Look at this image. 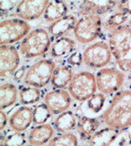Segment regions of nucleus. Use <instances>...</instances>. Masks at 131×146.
Here are the masks:
<instances>
[{"mask_svg":"<svg viewBox=\"0 0 131 146\" xmlns=\"http://www.w3.org/2000/svg\"><path fill=\"white\" fill-rule=\"evenodd\" d=\"M41 97L39 88L33 86H24L19 91V99L22 104L29 106L37 103Z\"/></svg>","mask_w":131,"mask_h":146,"instance_id":"obj_25","label":"nucleus"},{"mask_svg":"<svg viewBox=\"0 0 131 146\" xmlns=\"http://www.w3.org/2000/svg\"><path fill=\"white\" fill-rule=\"evenodd\" d=\"M97 91L96 76L89 71L75 74L68 86V92L74 100L81 103L87 102Z\"/></svg>","mask_w":131,"mask_h":146,"instance_id":"obj_4","label":"nucleus"},{"mask_svg":"<svg viewBox=\"0 0 131 146\" xmlns=\"http://www.w3.org/2000/svg\"><path fill=\"white\" fill-rule=\"evenodd\" d=\"M112 53L108 44L99 41L85 49L83 52V62L90 68H104L111 61Z\"/></svg>","mask_w":131,"mask_h":146,"instance_id":"obj_8","label":"nucleus"},{"mask_svg":"<svg viewBox=\"0 0 131 146\" xmlns=\"http://www.w3.org/2000/svg\"><path fill=\"white\" fill-rule=\"evenodd\" d=\"M51 112L45 103L37 104L33 108V122L36 125L45 124L51 119Z\"/></svg>","mask_w":131,"mask_h":146,"instance_id":"obj_27","label":"nucleus"},{"mask_svg":"<svg viewBox=\"0 0 131 146\" xmlns=\"http://www.w3.org/2000/svg\"><path fill=\"white\" fill-rule=\"evenodd\" d=\"M75 42L69 37H60L53 42L51 46V54L54 58H62L72 54L75 50Z\"/></svg>","mask_w":131,"mask_h":146,"instance_id":"obj_19","label":"nucleus"},{"mask_svg":"<svg viewBox=\"0 0 131 146\" xmlns=\"http://www.w3.org/2000/svg\"><path fill=\"white\" fill-rule=\"evenodd\" d=\"M7 123H8V117L4 111L1 110V114H0V129H1V131H3V129L7 126Z\"/></svg>","mask_w":131,"mask_h":146,"instance_id":"obj_33","label":"nucleus"},{"mask_svg":"<svg viewBox=\"0 0 131 146\" xmlns=\"http://www.w3.org/2000/svg\"><path fill=\"white\" fill-rule=\"evenodd\" d=\"M78 132H79L82 139L88 141L94 134L97 132L100 127V121L96 118L83 116L77 122Z\"/></svg>","mask_w":131,"mask_h":146,"instance_id":"obj_21","label":"nucleus"},{"mask_svg":"<svg viewBox=\"0 0 131 146\" xmlns=\"http://www.w3.org/2000/svg\"><path fill=\"white\" fill-rule=\"evenodd\" d=\"M17 95H18L17 88L13 84H3L0 87V108L1 110L13 106L17 101Z\"/></svg>","mask_w":131,"mask_h":146,"instance_id":"obj_23","label":"nucleus"},{"mask_svg":"<svg viewBox=\"0 0 131 146\" xmlns=\"http://www.w3.org/2000/svg\"><path fill=\"white\" fill-rule=\"evenodd\" d=\"M48 146H78V139L72 133H62L52 138Z\"/></svg>","mask_w":131,"mask_h":146,"instance_id":"obj_26","label":"nucleus"},{"mask_svg":"<svg viewBox=\"0 0 131 146\" xmlns=\"http://www.w3.org/2000/svg\"><path fill=\"white\" fill-rule=\"evenodd\" d=\"M129 28H131V18L129 19Z\"/></svg>","mask_w":131,"mask_h":146,"instance_id":"obj_35","label":"nucleus"},{"mask_svg":"<svg viewBox=\"0 0 131 146\" xmlns=\"http://www.w3.org/2000/svg\"><path fill=\"white\" fill-rule=\"evenodd\" d=\"M31 26L25 20L11 18L2 20L0 24V44L11 45L23 40L31 33Z\"/></svg>","mask_w":131,"mask_h":146,"instance_id":"obj_7","label":"nucleus"},{"mask_svg":"<svg viewBox=\"0 0 131 146\" xmlns=\"http://www.w3.org/2000/svg\"><path fill=\"white\" fill-rule=\"evenodd\" d=\"M23 75H24V68H21L19 70L15 71V73H14V78L16 80H19V79H21L23 77Z\"/></svg>","mask_w":131,"mask_h":146,"instance_id":"obj_34","label":"nucleus"},{"mask_svg":"<svg viewBox=\"0 0 131 146\" xmlns=\"http://www.w3.org/2000/svg\"><path fill=\"white\" fill-rule=\"evenodd\" d=\"M128 21V15L121 11H116V13H112L108 18L106 20L104 25V30L111 33L112 31L118 30L119 28L123 27L124 24Z\"/></svg>","mask_w":131,"mask_h":146,"instance_id":"obj_24","label":"nucleus"},{"mask_svg":"<svg viewBox=\"0 0 131 146\" xmlns=\"http://www.w3.org/2000/svg\"><path fill=\"white\" fill-rule=\"evenodd\" d=\"M73 70L68 66H61L55 68L51 78V86L55 89H64L69 86L73 78Z\"/></svg>","mask_w":131,"mask_h":146,"instance_id":"obj_18","label":"nucleus"},{"mask_svg":"<svg viewBox=\"0 0 131 146\" xmlns=\"http://www.w3.org/2000/svg\"><path fill=\"white\" fill-rule=\"evenodd\" d=\"M106 95L103 93H96L87 101V106L90 111L94 113H98L104 108L106 104Z\"/></svg>","mask_w":131,"mask_h":146,"instance_id":"obj_29","label":"nucleus"},{"mask_svg":"<svg viewBox=\"0 0 131 146\" xmlns=\"http://www.w3.org/2000/svg\"><path fill=\"white\" fill-rule=\"evenodd\" d=\"M51 46L49 33L44 29H35L22 40L20 52L26 58H36L42 56Z\"/></svg>","mask_w":131,"mask_h":146,"instance_id":"obj_3","label":"nucleus"},{"mask_svg":"<svg viewBox=\"0 0 131 146\" xmlns=\"http://www.w3.org/2000/svg\"><path fill=\"white\" fill-rule=\"evenodd\" d=\"M116 8L118 9V11L131 15V1H117Z\"/></svg>","mask_w":131,"mask_h":146,"instance_id":"obj_32","label":"nucleus"},{"mask_svg":"<svg viewBox=\"0 0 131 146\" xmlns=\"http://www.w3.org/2000/svg\"><path fill=\"white\" fill-rule=\"evenodd\" d=\"M77 22L78 21L75 16L70 15V14H66V16L62 17L57 21L51 23V25L49 28V33L52 36L60 38L68 31H71L72 29L74 30Z\"/></svg>","mask_w":131,"mask_h":146,"instance_id":"obj_17","label":"nucleus"},{"mask_svg":"<svg viewBox=\"0 0 131 146\" xmlns=\"http://www.w3.org/2000/svg\"><path fill=\"white\" fill-rule=\"evenodd\" d=\"M102 119L108 127L120 131L131 126V90L116 93Z\"/></svg>","mask_w":131,"mask_h":146,"instance_id":"obj_1","label":"nucleus"},{"mask_svg":"<svg viewBox=\"0 0 131 146\" xmlns=\"http://www.w3.org/2000/svg\"><path fill=\"white\" fill-rule=\"evenodd\" d=\"M27 142L26 136L22 132L9 134L1 139V146H24Z\"/></svg>","mask_w":131,"mask_h":146,"instance_id":"obj_28","label":"nucleus"},{"mask_svg":"<svg viewBox=\"0 0 131 146\" xmlns=\"http://www.w3.org/2000/svg\"><path fill=\"white\" fill-rule=\"evenodd\" d=\"M56 68L55 63L49 59L40 60L28 68L24 76V83L29 86L41 88L51 82L52 75Z\"/></svg>","mask_w":131,"mask_h":146,"instance_id":"obj_5","label":"nucleus"},{"mask_svg":"<svg viewBox=\"0 0 131 146\" xmlns=\"http://www.w3.org/2000/svg\"><path fill=\"white\" fill-rule=\"evenodd\" d=\"M26 146H33V145H31V144H30V145H26Z\"/></svg>","mask_w":131,"mask_h":146,"instance_id":"obj_36","label":"nucleus"},{"mask_svg":"<svg viewBox=\"0 0 131 146\" xmlns=\"http://www.w3.org/2000/svg\"><path fill=\"white\" fill-rule=\"evenodd\" d=\"M121 131L115 128L106 127L98 130L88 139L89 146H111L117 138L120 136Z\"/></svg>","mask_w":131,"mask_h":146,"instance_id":"obj_16","label":"nucleus"},{"mask_svg":"<svg viewBox=\"0 0 131 146\" xmlns=\"http://www.w3.org/2000/svg\"><path fill=\"white\" fill-rule=\"evenodd\" d=\"M103 23L99 15H86L78 20L74 28V37L81 44L91 43L102 34Z\"/></svg>","mask_w":131,"mask_h":146,"instance_id":"obj_6","label":"nucleus"},{"mask_svg":"<svg viewBox=\"0 0 131 146\" xmlns=\"http://www.w3.org/2000/svg\"><path fill=\"white\" fill-rule=\"evenodd\" d=\"M49 1L44 0H25L20 1L15 8V14L22 20L38 19L44 14Z\"/></svg>","mask_w":131,"mask_h":146,"instance_id":"obj_12","label":"nucleus"},{"mask_svg":"<svg viewBox=\"0 0 131 146\" xmlns=\"http://www.w3.org/2000/svg\"><path fill=\"white\" fill-rule=\"evenodd\" d=\"M33 122V109L29 106H21L11 114L9 124L15 132H24Z\"/></svg>","mask_w":131,"mask_h":146,"instance_id":"obj_13","label":"nucleus"},{"mask_svg":"<svg viewBox=\"0 0 131 146\" xmlns=\"http://www.w3.org/2000/svg\"><path fill=\"white\" fill-rule=\"evenodd\" d=\"M115 141H117L115 146H131V133L126 132L122 136L120 134Z\"/></svg>","mask_w":131,"mask_h":146,"instance_id":"obj_30","label":"nucleus"},{"mask_svg":"<svg viewBox=\"0 0 131 146\" xmlns=\"http://www.w3.org/2000/svg\"><path fill=\"white\" fill-rule=\"evenodd\" d=\"M68 63L71 66H80L83 63V54L79 51H75L74 53L69 55Z\"/></svg>","mask_w":131,"mask_h":146,"instance_id":"obj_31","label":"nucleus"},{"mask_svg":"<svg viewBox=\"0 0 131 146\" xmlns=\"http://www.w3.org/2000/svg\"><path fill=\"white\" fill-rule=\"evenodd\" d=\"M54 136V128L51 124L35 125L29 133L28 141L33 146H43L52 139Z\"/></svg>","mask_w":131,"mask_h":146,"instance_id":"obj_15","label":"nucleus"},{"mask_svg":"<svg viewBox=\"0 0 131 146\" xmlns=\"http://www.w3.org/2000/svg\"><path fill=\"white\" fill-rule=\"evenodd\" d=\"M68 11V4L65 1L53 0L49 1L44 13V18L47 22L53 23L62 17L66 16Z\"/></svg>","mask_w":131,"mask_h":146,"instance_id":"obj_20","label":"nucleus"},{"mask_svg":"<svg viewBox=\"0 0 131 146\" xmlns=\"http://www.w3.org/2000/svg\"><path fill=\"white\" fill-rule=\"evenodd\" d=\"M97 89L104 95H111L118 92L124 84L123 71L113 68L100 69L96 74Z\"/></svg>","mask_w":131,"mask_h":146,"instance_id":"obj_9","label":"nucleus"},{"mask_svg":"<svg viewBox=\"0 0 131 146\" xmlns=\"http://www.w3.org/2000/svg\"><path fill=\"white\" fill-rule=\"evenodd\" d=\"M20 64L19 53L16 48L11 45H3L0 48V75L1 78L15 73Z\"/></svg>","mask_w":131,"mask_h":146,"instance_id":"obj_11","label":"nucleus"},{"mask_svg":"<svg viewBox=\"0 0 131 146\" xmlns=\"http://www.w3.org/2000/svg\"><path fill=\"white\" fill-rule=\"evenodd\" d=\"M53 125L58 132L68 133L69 131L73 130L77 126L76 117L71 111H65L55 119Z\"/></svg>","mask_w":131,"mask_h":146,"instance_id":"obj_22","label":"nucleus"},{"mask_svg":"<svg viewBox=\"0 0 131 146\" xmlns=\"http://www.w3.org/2000/svg\"><path fill=\"white\" fill-rule=\"evenodd\" d=\"M117 6V1H83L80 3L81 15H99L111 11Z\"/></svg>","mask_w":131,"mask_h":146,"instance_id":"obj_14","label":"nucleus"},{"mask_svg":"<svg viewBox=\"0 0 131 146\" xmlns=\"http://www.w3.org/2000/svg\"><path fill=\"white\" fill-rule=\"evenodd\" d=\"M44 103L51 110V114L60 115L69 108L71 104V96L69 92L65 89H54L45 95Z\"/></svg>","mask_w":131,"mask_h":146,"instance_id":"obj_10","label":"nucleus"},{"mask_svg":"<svg viewBox=\"0 0 131 146\" xmlns=\"http://www.w3.org/2000/svg\"><path fill=\"white\" fill-rule=\"evenodd\" d=\"M108 46L121 71H131V28L123 26L109 33Z\"/></svg>","mask_w":131,"mask_h":146,"instance_id":"obj_2","label":"nucleus"}]
</instances>
